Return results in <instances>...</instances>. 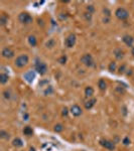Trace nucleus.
Listing matches in <instances>:
<instances>
[{"instance_id": "obj_1", "label": "nucleus", "mask_w": 134, "mask_h": 151, "mask_svg": "<svg viewBox=\"0 0 134 151\" xmlns=\"http://www.w3.org/2000/svg\"><path fill=\"white\" fill-rule=\"evenodd\" d=\"M115 15L120 20H125V19H127L129 17V12L127 11L125 8L119 7V8H117V10L115 11Z\"/></svg>"}, {"instance_id": "obj_2", "label": "nucleus", "mask_w": 134, "mask_h": 151, "mask_svg": "<svg viewBox=\"0 0 134 151\" xmlns=\"http://www.w3.org/2000/svg\"><path fill=\"white\" fill-rule=\"evenodd\" d=\"M28 62V57L26 55H21L19 57L16 58L15 60V66L17 68H23L24 66H26Z\"/></svg>"}, {"instance_id": "obj_3", "label": "nucleus", "mask_w": 134, "mask_h": 151, "mask_svg": "<svg viewBox=\"0 0 134 151\" xmlns=\"http://www.w3.org/2000/svg\"><path fill=\"white\" fill-rule=\"evenodd\" d=\"M18 19H19L20 22L24 23V24H29V23L32 22V17H31L28 13H26V12L20 13L19 16H18Z\"/></svg>"}, {"instance_id": "obj_4", "label": "nucleus", "mask_w": 134, "mask_h": 151, "mask_svg": "<svg viewBox=\"0 0 134 151\" xmlns=\"http://www.w3.org/2000/svg\"><path fill=\"white\" fill-rule=\"evenodd\" d=\"M35 70L37 71L38 74L40 75H46L47 72H48V67H47V64L42 62V61H37L35 63Z\"/></svg>"}, {"instance_id": "obj_5", "label": "nucleus", "mask_w": 134, "mask_h": 151, "mask_svg": "<svg viewBox=\"0 0 134 151\" xmlns=\"http://www.w3.org/2000/svg\"><path fill=\"white\" fill-rule=\"evenodd\" d=\"M81 61L85 64V66L87 67H92L94 64V60H93V58L91 55H88V53H86V55H84L82 58H81Z\"/></svg>"}, {"instance_id": "obj_6", "label": "nucleus", "mask_w": 134, "mask_h": 151, "mask_svg": "<svg viewBox=\"0 0 134 151\" xmlns=\"http://www.w3.org/2000/svg\"><path fill=\"white\" fill-rule=\"evenodd\" d=\"M100 144H101L104 148L109 149V150H114V149H115V144H114V142L109 141V140H106V139L100 140Z\"/></svg>"}, {"instance_id": "obj_7", "label": "nucleus", "mask_w": 134, "mask_h": 151, "mask_svg": "<svg viewBox=\"0 0 134 151\" xmlns=\"http://www.w3.org/2000/svg\"><path fill=\"white\" fill-rule=\"evenodd\" d=\"M76 44V35L75 34H70L65 40V45L67 47H73Z\"/></svg>"}, {"instance_id": "obj_8", "label": "nucleus", "mask_w": 134, "mask_h": 151, "mask_svg": "<svg viewBox=\"0 0 134 151\" xmlns=\"http://www.w3.org/2000/svg\"><path fill=\"white\" fill-rule=\"evenodd\" d=\"M1 53H2V57L5 58V59H11V58L14 57V51L11 49V48H9V47L3 48V50H2Z\"/></svg>"}, {"instance_id": "obj_9", "label": "nucleus", "mask_w": 134, "mask_h": 151, "mask_svg": "<svg viewBox=\"0 0 134 151\" xmlns=\"http://www.w3.org/2000/svg\"><path fill=\"white\" fill-rule=\"evenodd\" d=\"M70 112L76 117H79L82 115V109H81V107H79L78 105H73L70 109Z\"/></svg>"}, {"instance_id": "obj_10", "label": "nucleus", "mask_w": 134, "mask_h": 151, "mask_svg": "<svg viewBox=\"0 0 134 151\" xmlns=\"http://www.w3.org/2000/svg\"><path fill=\"white\" fill-rule=\"evenodd\" d=\"M34 78H35V74L33 73V72H31V71H29V72H27V73L24 74V79L28 83H31L33 80H34Z\"/></svg>"}, {"instance_id": "obj_11", "label": "nucleus", "mask_w": 134, "mask_h": 151, "mask_svg": "<svg viewBox=\"0 0 134 151\" xmlns=\"http://www.w3.org/2000/svg\"><path fill=\"white\" fill-rule=\"evenodd\" d=\"M114 55H115L116 59L121 60V59H123V57H124V52H123V50H122L121 48H116L114 50Z\"/></svg>"}, {"instance_id": "obj_12", "label": "nucleus", "mask_w": 134, "mask_h": 151, "mask_svg": "<svg viewBox=\"0 0 134 151\" xmlns=\"http://www.w3.org/2000/svg\"><path fill=\"white\" fill-rule=\"evenodd\" d=\"M123 41L125 42V45H127L128 46H131L133 44V37L130 35H124L123 36Z\"/></svg>"}, {"instance_id": "obj_13", "label": "nucleus", "mask_w": 134, "mask_h": 151, "mask_svg": "<svg viewBox=\"0 0 134 151\" xmlns=\"http://www.w3.org/2000/svg\"><path fill=\"white\" fill-rule=\"evenodd\" d=\"M97 102V100L96 99H91V100H89V101H87L86 103H85V108L87 110H89V109H91V108L95 105V103Z\"/></svg>"}, {"instance_id": "obj_14", "label": "nucleus", "mask_w": 134, "mask_h": 151, "mask_svg": "<svg viewBox=\"0 0 134 151\" xmlns=\"http://www.w3.org/2000/svg\"><path fill=\"white\" fill-rule=\"evenodd\" d=\"M94 95V89L92 87H87L85 89V96L88 97V98H90Z\"/></svg>"}, {"instance_id": "obj_15", "label": "nucleus", "mask_w": 134, "mask_h": 151, "mask_svg": "<svg viewBox=\"0 0 134 151\" xmlns=\"http://www.w3.org/2000/svg\"><path fill=\"white\" fill-rule=\"evenodd\" d=\"M8 79H9V77H8V75H6V74H1L0 75V83L1 84H6L7 82H8Z\"/></svg>"}, {"instance_id": "obj_16", "label": "nucleus", "mask_w": 134, "mask_h": 151, "mask_svg": "<svg viewBox=\"0 0 134 151\" xmlns=\"http://www.w3.org/2000/svg\"><path fill=\"white\" fill-rule=\"evenodd\" d=\"M32 133H33L32 128H30L29 126L24 127V129H23V134H24V135H26V136H31Z\"/></svg>"}, {"instance_id": "obj_17", "label": "nucleus", "mask_w": 134, "mask_h": 151, "mask_svg": "<svg viewBox=\"0 0 134 151\" xmlns=\"http://www.w3.org/2000/svg\"><path fill=\"white\" fill-rule=\"evenodd\" d=\"M98 87H99V89H100V90L104 91V90L106 89V87H107L106 82H105L104 80H100V81L98 82Z\"/></svg>"}, {"instance_id": "obj_18", "label": "nucleus", "mask_w": 134, "mask_h": 151, "mask_svg": "<svg viewBox=\"0 0 134 151\" xmlns=\"http://www.w3.org/2000/svg\"><path fill=\"white\" fill-rule=\"evenodd\" d=\"M12 144L15 147H21L22 146V140L20 138H15L13 141H12Z\"/></svg>"}, {"instance_id": "obj_19", "label": "nucleus", "mask_w": 134, "mask_h": 151, "mask_svg": "<svg viewBox=\"0 0 134 151\" xmlns=\"http://www.w3.org/2000/svg\"><path fill=\"white\" fill-rule=\"evenodd\" d=\"M28 42H29V45H30L35 46V45H36V38H35V36L30 35V36L28 37Z\"/></svg>"}, {"instance_id": "obj_20", "label": "nucleus", "mask_w": 134, "mask_h": 151, "mask_svg": "<svg viewBox=\"0 0 134 151\" xmlns=\"http://www.w3.org/2000/svg\"><path fill=\"white\" fill-rule=\"evenodd\" d=\"M64 130V126L62 124H57L54 126V132H57V133H60Z\"/></svg>"}, {"instance_id": "obj_21", "label": "nucleus", "mask_w": 134, "mask_h": 151, "mask_svg": "<svg viewBox=\"0 0 134 151\" xmlns=\"http://www.w3.org/2000/svg\"><path fill=\"white\" fill-rule=\"evenodd\" d=\"M0 137H1V138H3V139H9V133H7L6 131H4V130H1V131H0Z\"/></svg>"}, {"instance_id": "obj_22", "label": "nucleus", "mask_w": 134, "mask_h": 151, "mask_svg": "<svg viewBox=\"0 0 134 151\" xmlns=\"http://www.w3.org/2000/svg\"><path fill=\"white\" fill-rule=\"evenodd\" d=\"M7 22V17L5 15H2L0 17V25H5Z\"/></svg>"}, {"instance_id": "obj_23", "label": "nucleus", "mask_w": 134, "mask_h": 151, "mask_svg": "<svg viewBox=\"0 0 134 151\" xmlns=\"http://www.w3.org/2000/svg\"><path fill=\"white\" fill-rule=\"evenodd\" d=\"M116 70V62L115 61H112L110 64H109V71L110 72H114Z\"/></svg>"}, {"instance_id": "obj_24", "label": "nucleus", "mask_w": 134, "mask_h": 151, "mask_svg": "<svg viewBox=\"0 0 134 151\" xmlns=\"http://www.w3.org/2000/svg\"><path fill=\"white\" fill-rule=\"evenodd\" d=\"M66 61H67V57H66V56H62V57L59 59V62L62 63V64H65Z\"/></svg>"}, {"instance_id": "obj_25", "label": "nucleus", "mask_w": 134, "mask_h": 151, "mask_svg": "<svg viewBox=\"0 0 134 151\" xmlns=\"http://www.w3.org/2000/svg\"><path fill=\"white\" fill-rule=\"evenodd\" d=\"M123 144H124V145H128V144H130V139H129L128 137H125V138L123 139Z\"/></svg>"}, {"instance_id": "obj_26", "label": "nucleus", "mask_w": 134, "mask_h": 151, "mask_svg": "<svg viewBox=\"0 0 134 151\" xmlns=\"http://www.w3.org/2000/svg\"><path fill=\"white\" fill-rule=\"evenodd\" d=\"M87 9H88V11H89V13H92V12H94V6L93 5H89L88 7H87Z\"/></svg>"}, {"instance_id": "obj_27", "label": "nucleus", "mask_w": 134, "mask_h": 151, "mask_svg": "<svg viewBox=\"0 0 134 151\" xmlns=\"http://www.w3.org/2000/svg\"><path fill=\"white\" fill-rule=\"evenodd\" d=\"M63 116H67V115H68V113H69V110H68V108H67V107H65L64 108V109H63Z\"/></svg>"}, {"instance_id": "obj_28", "label": "nucleus", "mask_w": 134, "mask_h": 151, "mask_svg": "<svg viewBox=\"0 0 134 151\" xmlns=\"http://www.w3.org/2000/svg\"><path fill=\"white\" fill-rule=\"evenodd\" d=\"M3 95H4V98H5V99H10V93H9L8 91H5V92L3 93Z\"/></svg>"}, {"instance_id": "obj_29", "label": "nucleus", "mask_w": 134, "mask_h": 151, "mask_svg": "<svg viewBox=\"0 0 134 151\" xmlns=\"http://www.w3.org/2000/svg\"><path fill=\"white\" fill-rule=\"evenodd\" d=\"M124 68H125L124 66H122V67H121V68L119 69V71H120V73H123V70H124Z\"/></svg>"}, {"instance_id": "obj_30", "label": "nucleus", "mask_w": 134, "mask_h": 151, "mask_svg": "<svg viewBox=\"0 0 134 151\" xmlns=\"http://www.w3.org/2000/svg\"><path fill=\"white\" fill-rule=\"evenodd\" d=\"M29 151H35V149L33 148V147H30V148H29Z\"/></svg>"}, {"instance_id": "obj_31", "label": "nucleus", "mask_w": 134, "mask_h": 151, "mask_svg": "<svg viewBox=\"0 0 134 151\" xmlns=\"http://www.w3.org/2000/svg\"><path fill=\"white\" fill-rule=\"evenodd\" d=\"M132 55H133V57H134V47L132 48Z\"/></svg>"}]
</instances>
